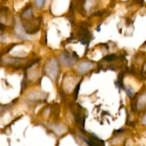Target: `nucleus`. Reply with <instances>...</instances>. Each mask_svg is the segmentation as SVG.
I'll list each match as a JSON object with an SVG mask.
<instances>
[{
  "mask_svg": "<svg viewBox=\"0 0 146 146\" xmlns=\"http://www.w3.org/2000/svg\"><path fill=\"white\" fill-rule=\"evenodd\" d=\"M91 66H92V65H91V64H89V63L84 62V63H82V64H80L79 66H78V70L81 73L86 72V71L87 70L89 69Z\"/></svg>",
  "mask_w": 146,
  "mask_h": 146,
  "instance_id": "obj_1",
  "label": "nucleus"
},
{
  "mask_svg": "<svg viewBox=\"0 0 146 146\" xmlns=\"http://www.w3.org/2000/svg\"><path fill=\"white\" fill-rule=\"evenodd\" d=\"M46 0H34V4L37 8H41L44 5Z\"/></svg>",
  "mask_w": 146,
  "mask_h": 146,
  "instance_id": "obj_2",
  "label": "nucleus"
}]
</instances>
